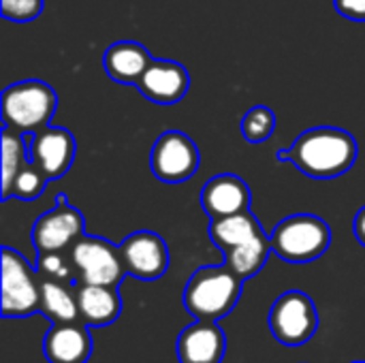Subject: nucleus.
<instances>
[{"mask_svg":"<svg viewBox=\"0 0 365 363\" xmlns=\"http://www.w3.org/2000/svg\"><path fill=\"white\" fill-rule=\"evenodd\" d=\"M267 325L280 344L302 347L314 338L319 329V312L310 295L302 291H287L269 308Z\"/></svg>","mask_w":365,"mask_h":363,"instance_id":"7","label":"nucleus"},{"mask_svg":"<svg viewBox=\"0 0 365 363\" xmlns=\"http://www.w3.org/2000/svg\"><path fill=\"white\" fill-rule=\"evenodd\" d=\"M242 287L244 278L227 263L199 267L184 287L182 304L197 321H220L237 306Z\"/></svg>","mask_w":365,"mask_h":363,"instance_id":"2","label":"nucleus"},{"mask_svg":"<svg viewBox=\"0 0 365 363\" xmlns=\"http://www.w3.org/2000/svg\"><path fill=\"white\" fill-rule=\"evenodd\" d=\"M336 11L351 19V21H365V0H334Z\"/></svg>","mask_w":365,"mask_h":363,"instance_id":"26","label":"nucleus"},{"mask_svg":"<svg viewBox=\"0 0 365 363\" xmlns=\"http://www.w3.org/2000/svg\"><path fill=\"white\" fill-rule=\"evenodd\" d=\"M278 160L293 163L308 178L334 180L355 165L357 141L342 128L317 126L302 133L289 150H280Z\"/></svg>","mask_w":365,"mask_h":363,"instance_id":"1","label":"nucleus"},{"mask_svg":"<svg viewBox=\"0 0 365 363\" xmlns=\"http://www.w3.org/2000/svg\"><path fill=\"white\" fill-rule=\"evenodd\" d=\"M43 355L49 363H86L92 357V336L88 325L53 323L43 340Z\"/></svg>","mask_w":365,"mask_h":363,"instance_id":"14","label":"nucleus"},{"mask_svg":"<svg viewBox=\"0 0 365 363\" xmlns=\"http://www.w3.org/2000/svg\"><path fill=\"white\" fill-rule=\"evenodd\" d=\"M83 235V216L64 195L56 197V205L38 216L32 227V244L41 252H66Z\"/></svg>","mask_w":365,"mask_h":363,"instance_id":"9","label":"nucleus"},{"mask_svg":"<svg viewBox=\"0 0 365 363\" xmlns=\"http://www.w3.org/2000/svg\"><path fill=\"white\" fill-rule=\"evenodd\" d=\"M353 363H365V362H353Z\"/></svg>","mask_w":365,"mask_h":363,"instance_id":"28","label":"nucleus"},{"mask_svg":"<svg viewBox=\"0 0 365 363\" xmlns=\"http://www.w3.org/2000/svg\"><path fill=\"white\" fill-rule=\"evenodd\" d=\"M152 60L154 58L150 56V51L135 41H118L103 56L107 75L113 81L126 86H137V81L141 79Z\"/></svg>","mask_w":365,"mask_h":363,"instance_id":"17","label":"nucleus"},{"mask_svg":"<svg viewBox=\"0 0 365 363\" xmlns=\"http://www.w3.org/2000/svg\"><path fill=\"white\" fill-rule=\"evenodd\" d=\"M28 158L49 178H62L75 160V137L66 128L45 126L36 133L26 135Z\"/></svg>","mask_w":365,"mask_h":363,"instance_id":"10","label":"nucleus"},{"mask_svg":"<svg viewBox=\"0 0 365 363\" xmlns=\"http://www.w3.org/2000/svg\"><path fill=\"white\" fill-rule=\"evenodd\" d=\"M122 259L128 276L139 280H158L169 267V248L165 240L154 231L130 233L122 244Z\"/></svg>","mask_w":365,"mask_h":363,"instance_id":"11","label":"nucleus"},{"mask_svg":"<svg viewBox=\"0 0 365 363\" xmlns=\"http://www.w3.org/2000/svg\"><path fill=\"white\" fill-rule=\"evenodd\" d=\"M38 312L53 323H75L81 321L75 285H66L60 280L41 278V306Z\"/></svg>","mask_w":365,"mask_h":363,"instance_id":"18","label":"nucleus"},{"mask_svg":"<svg viewBox=\"0 0 365 363\" xmlns=\"http://www.w3.org/2000/svg\"><path fill=\"white\" fill-rule=\"evenodd\" d=\"M225 353L227 336L216 321H197L178 338L180 363H222Z\"/></svg>","mask_w":365,"mask_h":363,"instance_id":"13","label":"nucleus"},{"mask_svg":"<svg viewBox=\"0 0 365 363\" xmlns=\"http://www.w3.org/2000/svg\"><path fill=\"white\" fill-rule=\"evenodd\" d=\"M0 11L9 21H32L43 11V0H0Z\"/></svg>","mask_w":365,"mask_h":363,"instance_id":"25","label":"nucleus"},{"mask_svg":"<svg viewBox=\"0 0 365 363\" xmlns=\"http://www.w3.org/2000/svg\"><path fill=\"white\" fill-rule=\"evenodd\" d=\"M41 276L26 257L9 246L2 248V317L24 319L38 312Z\"/></svg>","mask_w":365,"mask_h":363,"instance_id":"6","label":"nucleus"},{"mask_svg":"<svg viewBox=\"0 0 365 363\" xmlns=\"http://www.w3.org/2000/svg\"><path fill=\"white\" fill-rule=\"evenodd\" d=\"M28 160V143L26 135L4 126L2 128V201L6 199L11 184L19 169Z\"/></svg>","mask_w":365,"mask_h":363,"instance_id":"21","label":"nucleus"},{"mask_svg":"<svg viewBox=\"0 0 365 363\" xmlns=\"http://www.w3.org/2000/svg\"><path fill=\"white\" fill-rule=\"evenodd\" d=\"M36 272L41 278L60 280L66 285H73V280L77 282V274H75L71 255L66 257L64 252H41L36 259Z\"/></svg>","mask_w":365,"mask_h":363,"instance_id":"24","label":"nucleus"},{"mask_svg":"<svg viewBox=\"0 0 365 363\" xmlns=\"http://www.w3.org/2000/svg\"><path fill=\"white\" fill-rule=\"evenodd\" d=\"M188 88V71L173 60H152L141 79L137 81V90L156 105H175L184 98Z\"/></svg>","mask_w":365,"mask_h":363,"instance_id":"12","label":"nucleus"},{"mask_svg":"<svg viewBox=\"0 0 365 363\" xmlns=\"http://www.w3.org/2000/svg\"><path fill=\"white\" fill-rule=\"evenodd\" d=\"M274 131H276V113L265 105L252 107L242 120V133L248 143H263L272 137Z\"/></svg>","mask_w":365,"mask_h":363,"instance_id":"23","label":"nucleus"},{"mask_svg":"<svg viewBox=\"0 0 365 363\" xmlns=\"http://www.w3.org/2000/svg\"><path fill=\"white\" fill-rule=\"evenodd\" d=\"M197 167L199 150L182 131H167L154 141L150 152V169L160 182H186L197 173Z\"/></svg>","mask_w":365,"mask_h":363,"instance_id":"8","label":"nucleus"},{"mask_svg":"<svg viewBox=\"0 0 365 363\" xmlns=\"http://www.w3.org/2000/svg\"><path fill=\"white\" fill-rule=\"evenodd\" d=\"M201 208L212 220L246 212L250 210V190L246 182L233 173L216 175L201 190Z\"/></svg>","mask_w":365,"mask_h":363,"instance_id":"15","label":"nucleus"},{"mask_svg":"<svg viewBox=\"0 0 365 363\" xmlns=\"http://www.w3.org/2000/svg\"><path fill=\"white\" fill-rule=\"evenodd\" d=\"M47 182H49V178L38 169L36 163H32L28 158L26 165L15 175L13 184H11V190H9V195H6L4 201H9L11 197H17L21 201H32V199L41 197V193L45 190V184Z\"/></svg>","mask_w":365,"mask_h":363,"instance_id":"22","label":"nucleus"},{"mask_svg":"<svg viewBox=\"0 0 365 363\" xmlns=\"http://www.w3.org/2000/svg\"><path fill=\"white\" fill-rule=\"evenodd\" d=\"M68 255L77 274V282L120 287L124 276H128L120 246H113L109 240L83 233L71 246Z\"/></svg>","mask_w":365,"mask_h":363,"instance_id":"5","label":"nucleus"},{"mask_svg":"<svg viewBox=\"0 0 365 363\" xmlns=\"http://www.w3.org/2000/svg\"><path fill=\"white\" fill-rule=\"evenodd\" d=\"M81 323L88 327H107L122 315V295L118 287L105 285H75Z\"/></svg>","mask_w":365,"mask_h":363,"instance_id":"16","label":"nucleus"},{"mask_svg":"<svg viewBox=\"0 0 365 363\" xmlns=\"http://www.w3.org/2000/svg\"><path fill=\"white\" fill-rule=\"evenodd\" d=\"M353 233H355V237L359 240V244L365 246V205L357 212V216H355V220H353Z\"/></svg>","mask_w":365,"mask_h":363,"instance_id":"27","label":"nucleus"},{"mask_svg":"<svg viewBox=\"0 0 365 363\" xmlns=\"http://www.w3.org/2000/svg\"><path fill=\"white\" fill-rule=\"evenodd\" d=\"M58 107V96L51 86L38 79H26L4 88L2 120L4 126L28 135L49 126Z\"/></svg>","mask_w":365,"mask_h":363,"instance_id":"3","label":"nucleus"},{"mask_svg":"<svg viewBox=\"0 0 365 363\" xmlns=\"http://www.w3.org/2000/svg\"><path fill=\"white\" fill-rule=\"evenodd\" d=\"M269 252H274L272 240L267 233H261V235H257V237H252V240H248V242H244V244H240V246H235L222 255H225V263L240 278L248 280L265 267Z\"/></svg>","mask_w":365,"mask_h":363,"instance_id":"20","label":"nucleus"},{"mask_svg":"<svg viewBox=\"0 0 365 363\" xmlns=\"http://www.w3.org/2000/svg\"><path fill=\"white\" fill-rule=\"evenodd\" d=\"M261 233H265V231H263L259 218L250 210L231 214L225 218H216L210 225V237H212L214 246L222 252H227Z\"/></svg>","mask_w":365,"mask_h":363,"instance_id":"19","label":"nucleus"},{"mask_svg":"<svg viewBox=\"0 0 365 363\" xmlns=\"http://www.w3.org/2000/svg\"><path fill=\"white\" fill-rule=\"evenodd\" d=\"M272 250L287 263H310L331 244L329 225L314 214H295L280 220L269 235Z\"/></svg>","mask_w":365,"mask_h":363,"instance_id":"4","label":"nucleus"}]
</instances>
